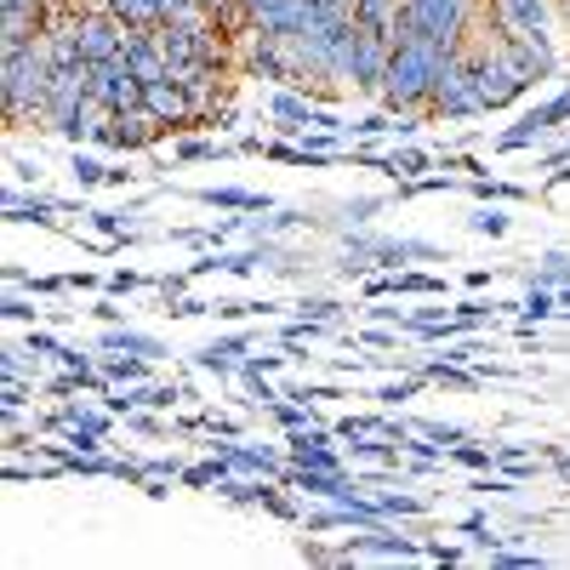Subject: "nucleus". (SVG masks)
<instances>
[{
	"mask_svg": "<svg viewBox=\"0 0 570 570\" xmlns=\"http://www.w3.org/2000/svg\"><path fill=\"white\" fill-rule=\"evenodd\" d=\"M456 52V46H440L428 35H394V63H389V80H383V104L400 115V109H428V91H434V75L440 63Z\"/></svg>",
	"mask_w": 570,
	"mask_h": 570,
	"instance_id": "nucleus-1",
	"label": "nucleus"
},
{
	"mask_svg": "<svg viewBox=\"0 0 570 570\" xmlns=\"http://www.w3.org/2000/svg\"><path fill=\"white\" fill-rule=\"evenodd\" d=\"M52 69H58V63H52V52H46V35L7 52V115H12V120H40Z\"/></svg>",
	"mask_w": 570,
	"mask_h": 570,
	"instance_id": "nucleus-2",
	"label": "nucleus"
},
{
	"mask_svg": "<svg viewBox=\"0 0 570 570\" xmlns=\"http://www.w3.org/2000/svg\"><path fill=\"white\" fill-rule=\"evenodd\" d=\"M468 0H400V18H394V35H428L440 46H468L462 29H468Z\"/></svg>",
	"mask_w": 570,
	"mask_h": 570,
	"instance_id": "nucleus-3",
	"label": "nucleus"
},
{
	"mask_svg": "<svg viewBox=\"0 0 570 570\" xmlns=\"http://www.w3.org/2000/svg\"><path fill=\"white\" fill-rule=\"evenodd\" d=\"M428 115H445V120H468V115H485L480 109V91H473V69H468V52H456L440 63L434 75V91H428Z\"/></svg>",
	"mask_w": 570,
	"mask_h": 570,
	"instance_id": "nucleus-4",
	"label": "nucleus"
},
{
	"mask_svg": "<svg viewBox=\"0 0 570 570\" xmlns=\"http://www.w3.org/2000/svg\"><path fill=\"white\" fill-rule=\"evenodd\" d=\"M468 52V69H473V91H480V109H508L519 91H525V80L513 75V63L497 52V40L491 46H462Z\"/></svg>",
	"mask_w": 570,
	"mask_h": 570,
	"instance_id": "nucleus-5",
	"label": "nucleus"
},
{
	"mask_svg": "<svg viewBox=\"0 0 570 570\" xmlns=\"http://www.w3.org/2000/svg\"><path fill=\"white\" fill-rule=\"evenodd\" d=\"M389 63H394V35L360 29V40H354V58H348L343 80H348L354 91H383V80H389Z\"/></svg>",
	"mask_w": 570,
	"mask_h": 570,
	"instance_id": "nucleus-6",
	"label": "nucleus"
},
{
	"mask_svg": "<svg viewBox=\"0 0 570 570\" xmlns=\"http://www.w3.org/2000/svg\"><path fill=\"white\" fill-rule=\"evenodd\" d=\"M91 98H98L109 115H126L142 104V80L126 58H109V63H91Z\"/></svg>",
	"mask_w": 570,
	"mask_h": 570,
	"instance_id": "nucleus-7",
	"label": "nucleus"
},
{
	"mask_svg": "<svg viewBox=\"0 0 570 570\" xmlns=\"http://www.w3.org/2000/svg\"><path fill=\"white\" fill-rule=\"evenodd\" d=\"M91 98V63H69V69H52V86H46V104H40V120L46 126H63L80 104Z\"/></svg>",
	"mask_w": 570,
	"mask_h": 570,
	"instance_id": "nucleus-8",
	"label": "nucleus"
},
{
	"mask_svg": "<svg viewBox=\"0 0 570 570\" xmlns=\"http://www.w3.org/2000/svg\"><path fill=\"white\" fill-rule=\"evenodd\" d=\"M75 40H80V58L86 63H109V58H120V46H126V23H115L98 7L91 18H75Z\"/></svg>",
	"mask_w": 570,
	"mask_h": 570,
	"instance_id": "nucleus-9",
	"label": "nucleus"
},
{
	"mask_svg": "<svg viewBox=\"0 0 570 570\" xmlns=\"http://www.w3.org/2000/svg\"><path fill=\"white\" fill-rule=\"evenodd\" d=\"M142 109H149L160 126H195L200 115H195V98H188V86L183 80H149L142 86Z\"/></svg>",
	"mask_w": 570,
	"mask_h": 570,
	"instance_id": "nucleus-10",
	"label": "nucleus"
},
{
	"mask_svg": "<svg viewBox=\"0 0 570 570\" xmlns=\"http://www.w3.org/2000/svg\"><path fill=\"white\" fill-rule=\"evenodd\" d=\"M497 35H548V0H491Z\"/></svg>",
	"mask_w": 570,
	"mask_h": 570,
	"instance_id": "nucleus-11",
	"label": "nucleus"
},
{
	"mask_svg": "<svg viewBox=\"0 0 570 570\" xmlns=\"http://www.w3.org/2000/svg\"><path fill=\"white\" fill-rule=\"evenodd\" d=\"M104 12L126 29H160V0H104Z\"/></svg>",
	"mask_w": 570,
	"mask_h": 570,
	"instance_id": "nucleus-12",
	"label": "nucleus"
},
{
	"mask_svg": "<svg viewBox=\"0 0 570 570\" xmlns=\"http://www.w3.org/2000/svg\"><path fill=\"white\" fill-rule=\"evenodd\" d=\"M394 18H400V0H354V23L360 29L394 35Z\"/></svg>",
	"mask_w": 570,
	"mask_h": 570,
	"instance_id": "nucleus-13",
	"label": "nucleus"
},
{
	"mask_svg": "<svg viewBox=\"0 0 570 570\" xmlns=\"http://www.w3.org/2000/svg\"><path fill=\"white\" fill-rule=\"evenodd\" d=\"M268 109H274V120H314V109L297 98V91H279V98H274Z\"/></svg>",
	"mask_w": 570,
	"mask_h": 570,
	"instance_id": "nucleus-14",
	"label": "nucleus"
},
{
	"mask_svg": "<svg viewBox=\"0 0 570 570\" xmlns=\"http://www.w3.org/2000/svg\"><path fill=\"white\" fill-rule=\"evenodd\" d=\"M206 200L212 206H246V212L263 206V195H240V188H206Z\"/></svg>",
	"mask_w": 570,
	"mask_h": 570,
	"instance_id": "nucleus-15",
	"label": "nucleus"
},
{
	"mask_svg": "<svg viewBox=\"0 0 570 570\" xmlns=\"http://www.w3.org/2000/svg\"><path fill=\"white\" fill-rule=\"evenodd\" d=\"M553 314V292L548 285H531V297H525V320H548Z\"/></svg>",
	"mask_w": 570,
	"mask_h": 570,
	"instance_id": "nucleus-16",
	"label": "nucleus"
},
{
	"mask_svg": "<svg viewBox=\"0 0 570 570\" xmlns=\"http://www.w3.org/2000/svg\"><path fill=\"white\" fill-rule=\"evenodd\" d=\"M394 292H440V279H428V274H405V279H394Z\"/></svg>",
	"mask_w": 570,
	"mask_h": 570,
	"instance_id": "nucleus-17",
	"label": "nucleus"
},
{
	"mask_svg": "<svg viewBox=\"0 0 570 570\" xmlns=\"http://www.w3.org/2000/svg\"><path fill=\"white\" fill-rule=\"evenodd\" d=\"M451 456H456V462H468V468H485V462H491V451H480V445H456Z\"/></svg>",
	"mask_w": 570,
	"mask_h": 570,
	"instance_id": "nucleus-18",
	"label": "nucleus"
},
{
	"mask_svg": "<svg viewBox=\"0 0 570 570\" xmlns=\"http://www.w3.org/2000/svg\"><path fill=\"white\" fill-rule=\"evenodd\" d=\"M473 228H480V234H502L508 217H502V212H480V217H473Z\"/></svg>",
	"mask_w": 570,
	"mask_h": 570,
	"instance_id": "nucleus-19",
	"label": "nucleus"
},
{
	"mask_svg": "<svg viewBox=\"0 0 570 570\" xmlns=\"http://www.w3.org/2000/svg\"><path fill=\"white\" fill-rule=\"evenodd\" d=\"M75 177H80V183H104L109 171H104L98 160H75Z\"/></svg>",
	"mask_w": 570,
	"mask_h": 570,
	"instance_id": "nucleus-20",
	"label": "nucleus"
},
{
	"mask_svg": "<svg viewBox=\"0 0 570 570\" xmlns=\"http://www.w3.org/2000/svg\"><path fill=\"white\" fill-rule=\"evenodd\" d=\"M354 131H360V137H376V131H394V126H389V115H365Z\"/></svg>",
	"mask_w": 570,
	"mask_h": 570,
	"instance_id": "nucleus-21",
	"label": "nucleus"
},
{
	"mask_svg": "<svg viewBox=\"0 0 570 570\" xmlns=\"http://www.w3.org/2000/svg\"><path fill=\"white\" fill-rule=\"evenodd\" d=\"M177 155H183V160H212L217 149H212V142H183V149H177Z\"/></svg>",
	"mask_w": 570,
	"mask_h": 570,
	"instance_id": "nucleus-22",
	"label": "nucleus"
},
{
	"mask_svg": "<svg viewBox=\"0 0 570 570\" xmlns=\"http://www.w3.org/2000/svg\"><path fill=\"white\" fill-rule=\"evenodd\" d=\"M422 166H428V160H422L416 149H405V155H394V171H422Z\"/></svg>",
	"mask_w": 570,
	"mask_h": 570,
	"instance_id": "nucleus-23",
	"label": "nucleus"
},
{
	"mask_svg": "<svg viewBox=\"0 0 570 570\" xmlns=\"http://www.w3.org/2000/svg\"><path fill=\"white\" fill-rule=\"evenodd\" d=\"M564 274H570V263H564V257H553V263H548V274H542V285H559Z\"/></svg>",
	"mask_w": 570,
	"mask_h": 570,
	"instance_id": "nucleus-24",
	"label": "nucleus"
},
{
	"mask_svg": "<svg viewBox=\"0 0 570 570\" xmlns=\"http://www.w3.org/2000/svg\"><path fill=\"white\" fill-rule=\"evenodd\" d=\"M109 376H142V365H137V360H115Z\"/></svg>",
	"mask_w": 570,
	"mask_h": 570,
	"instance_id": "nucleus-25",
	"label": "nucleus"
}]
</instances>
